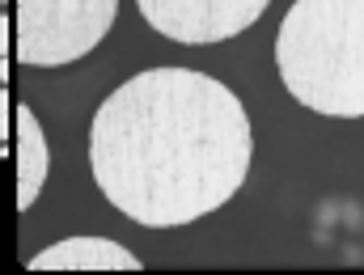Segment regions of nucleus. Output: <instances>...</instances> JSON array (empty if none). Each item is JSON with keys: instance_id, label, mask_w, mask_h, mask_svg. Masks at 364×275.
Returning <instances> with one entry per match:
<instances>
[{"instance_id": "f03ea898", "label": "nucleus", "mask_w": 364, "mask_h": 275, "mask_svg": "<svg viewBox=\"0 0 364 275\" xmlns=\"http://www.w3.org/2000/svg\"><path fill=\"white\" fill-rule=\"evenodd\" d=\"M275 68L301 106L364 114V0H296L275 34Z\"/></svg>"}, {"instance_id": "20e7f679", "label": "nucleus", "mask_w": 364, "mask_h": 275, "mask_svg": "<svg viewBox=\"0 0 364 275\" xmlns=\"http://www.w3.org/2000/svg\"><path fill=\"white\" fill-rule=\"evenodd\" d=\"M136 4L157 34L186 47H203L250 30L272 0H136Z\"/></svg>"}, {"instance_id": "0eeeda50", "label": "nucleus", "mask_w": 364, "mask_h": 275, "mask_svg": "<svg viewBox=\"0 0 364 275\" xmlns=\"http://www.w3.org/2000/svg\"><path fill=\"white\" fill-rule=\"evenodd\" d=\"M9 119H13V102H9V93L0 90V140H9Z\"/></svg>"}, {"instance_id": "39448f33", "label": "nucleus", "mask_w": 364, "mask_h": 275, "mask_svg": "<svg viewBox=\"0 0 364 275\" xmlns=\"http://www.w3.org/2000/svg\"><path fill=\"white\" fill-rule=\"evenodd\" d=\"M34 271H140V259L110 237H64L30 259Z\"/></svg>"}, {"instance_id": "423d86ee", "label": "nucleus", "mask_w": 364, "mask_h": 275, "mask_svg": "<svg viewBox=\"0 0 364 275\" xmlns=\"http://www.w3.org/2000/svg\"><path fill=\"white\" fill-rule=\"evenodd\" d=\"M17 119V207H34L38 190L47 183V170H51V153H47V136L38 127V114L30 106H17L13 110Z\"/></svg>"}, {"instance_id": "f257e3e1", "label": "nucleus", "mask_w": 364, "mask_h": 275, "mask_svg": "<svg viewBox=\"0 0 364 275\" xmlns=\"http://www.w3.org/2000/svg\"><path fill=\"white\" fill-rule=\"evenodd\" d=\"M255 136L237 93L195 68H144L90 127L97 190L144 229H178L225 207L250 174Z\"/></svg>"}, {"instance_id": "7ed1b4c3", "label": "nucleus", "mask_w": 364, "mask_h": 275, "mask_svg": "<svg viewBox=\"0 0 364 275\" xmlns=\"http://www.w3.org/2000/svg\"><path fill=\"white\" fill-rule=\"evenodd\" d=\"M119 0H17V60L30 68H60L110 34Z\"/></svg>"}, {"instance_id": "1a4fd4ad", "label": "nucleus", "mask_w": 364, "mask_h": 275, "mask_svg": "<svg viewBox=\"0 0 364 275\" xmlns=\"http://www.w3.org/2000/svg\"><path fill=\"white\" fill-rule=\"evenodd\" d=\"M0 81H4V68H0Z\"/></svg>"}, {"instance_id": "6e6552de", "label": "nucleus", "mask_w": 364, "mask_h": 275, "mask_svg": "<svg viewBox=\"0 0 364 275\" xmlns=\"http://www.w3.org/2000/svg\"><path fill=\"white\" fill-rule=\"evenodd\" d=\"M0 55H9V17L0 13Z\"/></svg>"}]
</instances>
